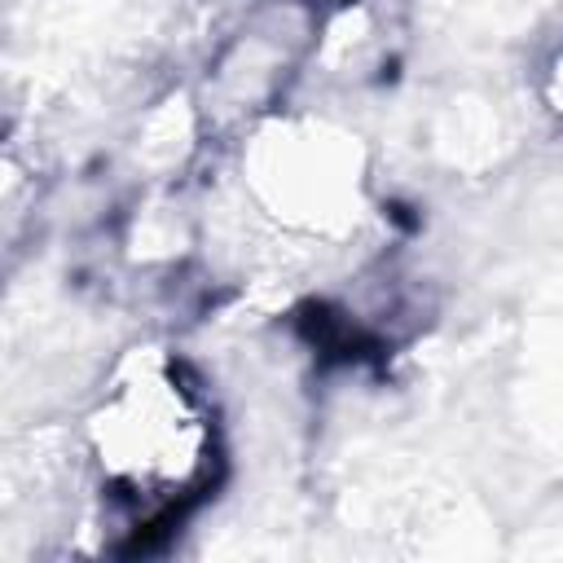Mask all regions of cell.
Returning a JSON list of instances; mask_svg holds the SVG:
<instances>
[{"instance_id":"cell-1","label":"cell","mask_w":563,"mask_h":563,"mask_svg":"<svg viewBox=\"0 0 563 563\" xmlns=\"http://www.w3.org/2000/svg\"><path fill=\"white\" fill-rule=\"evenodd\" d=\"M79 449L106 515L123 532L172 528L224 471L216 396L163 343H136L106 365L79 418Z\"/></svg>"}]
</instances>
